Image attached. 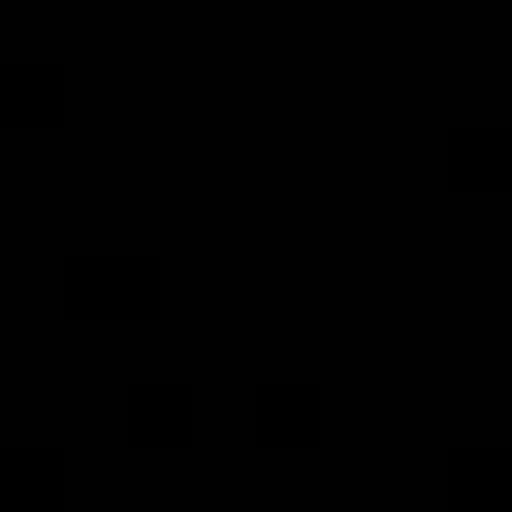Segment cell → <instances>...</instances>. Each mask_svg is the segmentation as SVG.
<instances>
[{
    "mask_svg": "<svg viewBox=\"0 0 512 512\" xmlns=\"http://www.w3.org/2000/svg\"><path fill=\"white\" fill-rule=\"evenodd\" d=\"M64 304L88 320H144L160 304V272L144 256H72L64 264Z\"/></svg>",
    "mask_w": 512,
    "mask_h": 512,
    "instance_id": "cell-1",
    "label": "cell"
},
{
    "mask_svg": "<svg viewBox=\"0 0 512 512\" xmlns=\"http://www.w3.org/2000/svg\"><path fill=\"white\" fill-rule=\"evenodd\" d=\"M64 448H0V504L8 512H64Z\"/></svg>",
    "mask_w": 512,
    "mask_h": 512,
    "instance_id": "cell-2",
    "label": "cell"
},
{
    "mask_svg": "<svg viewBox=\"0 0 512 512\" xmlns=\"http://www.w3.org/2000/svg\"><path fill=\"white\" fill-rule=\"evenodd\" d=\"M136 448H192V384H128Z\"/></svg>",
    "mask_w": 512,
    "mask_h": 512,
    "instance_id": "cell-3",
    "label": "cell"
},
{
    "mask_svg": "<svg viewBox=\"0 0 512 512\" xmlns=\"http://www.w3.org/2000/svg\"><path fill=\"white\" fill-rule=\"evenodd\" d=\"M456 512H512V448H448Z\"/></svg>",
    "mask_w": 512,
    "mask_h": 512,
    "instance_id": "cell-4",
    "label": "cell"
},
{
    "mask_svg": "<svg viewBox=\"0 0 512 512\" xmlns=\"http://www.w3.org/2000/svg\"><path fill=\"white\" fill-rule=\"evenodd\" d=\"M256 440L264 448H320V384H264L256 392Z\"/></svg>",
    "mask_w": 512,
    "mask_h": 512,
    "instance_id": "cell-5",
    "label": "cell"
},
{
    "mask_svg": "<svg viewBox=\"0 0 512 512\" xmlns=\"http://www.w3.org/2000/svg\"><path fill=\"white\" fill-rule=\"evenodd\" d=\"M448 168H456V184H504V176H512V160H504L496 136H464Z\"/></svg>",
    "mask_w": 512,
    "mask_h": 512,
    "instance_id": "cell-6",
    "label": "cell"
}]
</instances>
